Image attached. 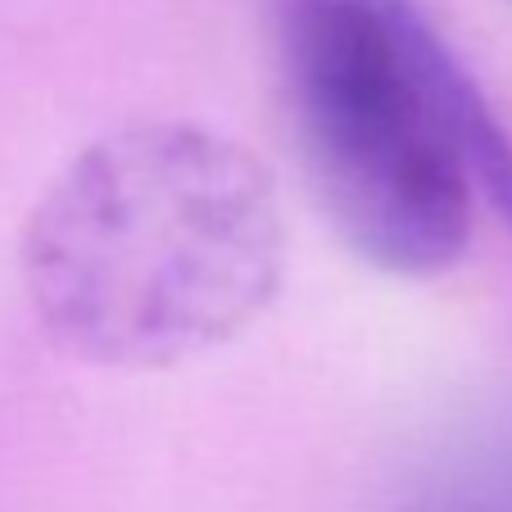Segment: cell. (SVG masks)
<instances>
[{
  "label": "cell",
  "instance_id": "obj_2",
  "mask_svg": "<svg viewBox=\"0 0 512 512\" xmlns=\"http://www.w3.org/2000/svg\"><path fill=\"white\" fill-rule=\"evenodd\" d=\"M281 82L313 195L363 263L454 268L476 195L512 232L508 127L408 0H286Z\"/></svg>",
  "mask_w": 512,
  "mask_h": 512
},
{
  "label": "cell",
  "instance_id": "obj_1",
  "mask_svg": "<svg viewBox=\"0 0 512 512\" xmlns=\"http://www.w3.org/2000/svg\"><path fill=\"white\" fill-rule=\"evenodd\" d=\"M23 295L68 358L164 372L268 313L286 218L268 164L200 123L96 136L37 195L19 241Z\"/></svg>",
  "mask_w": 512,
  "mask_h": 512
}]
</instances>
